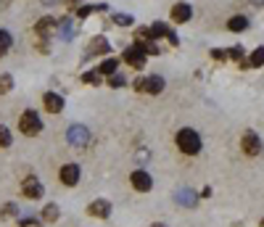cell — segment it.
<instances>
[{"mask_svg": "<svg viewBox=\"0 0 264 227\" xmlns=\"http://www.w3.org/2000/svg\"><path fill=\"white\" fill-rule=\"evenodd\" d=\"M174 140H177V148H180L182 154H188V156H196L198 150H201V135H198L196 130H190V127L180 130Z\"/></svg>", "mask_w": 264, "mask_h": 227, "instance_id": "obj_1", "label": "cell"}, {"mask_svg": "<svg viewBox=\"0 0 264 227\" xmlns=\"http://www.w3.org/2000/svg\"><path fill=\"white\" fill-rule=\"evenodd\" d=\"M56 26H58V22H56L53 16H42L40 22L34 24V34H37V40H40V53H48V37L53 34Z\"/></svg>", "mask_w": 264, "mask_h": 227, "instance_id": "obj_2", "label": "cell"}, {"mask_svg": "<svg viewBox=\"0 0 264 227\" xmlns=\"http://www.w3.org/2000/svg\"><path fill=\"white\" fill-rule=\"evenodd\" d=\"M18 130L24 132V135H37V132L42 130V119H40V114H37L34 108H26L22 114V119H18Z\"/></svg>", "mask_w": 264, "mask_h": 227, "instance_id": "obj_3", "label": "cell"}, {"mask_svg": "<svg viewBox=\"0 0 264 227\" xmlns=\"http://www.w3.org/2000/svg\"><path fill=\"white\" fill-rule=\"evenodd\" d=\"M135 90L138 92H146V96H158L164 90V80L158 74H150V77H143V80H135Z\"/></svg>", "mask_w": 264, "mask_h": 227, "instance_id": "obj_4", "label": "cell"}, {"mask_svg": "<svg viewBox=\"0 0 264 227\" xmlns=\"http://www.w3.org/2000/svg\"><path fill=\"white\" fill-rule=\"evenodd\" d=\"M240 148H243V154H246V156H259L262 154V138L256 135V132H254V130H248V132H243V138H240Z\"/></svg>", "mask_w": 264, "mask_h": 227, "instance_id": "obj_5", "label": "cell"}, {"mask_svg": "<svg viewBox=\"0 0 264 227\" xmlns=\"http://www.w3.org/2000/svg\"><path fill=\"white\" fill-rule=\"evenodd\" d=\"M66 140H69V146H77V148H84L90 143V130L84 124H72L66 130Z\"/></svg>", "mask_w": 264, "mask_h": 227, "instance_id": "obj_6", "label": "cell"}, {"mask_svg": "<svg viewBox=\"0 0 264 227\" xmlns=\"http://www.w3.org/2000/svg\"><path fill=\"white\" fill-rule=\"evenodd\" d=\"M130 180H132V188L140 190V193H148L150 188H154V180H150V174L146 172V169H135V172L130 174Z\"/></svg>", "mask_w": 264, "mask_h": 227, "instance_id": "obj_7", "label": "cell"}, {"mask_svg": "<svg viewBox=\"0 0 264 227\" xmlns=\"http://www.w3.org/2000/svg\"><path fill=\"white\" fill-rule=\"evenodd\" d=\"M124 61L132 66V69H143V66H146V50L135 42L132 48H127V50H124Z\"/></svg>", "mask_w": 264, "mask_h": 227, "instance_id": "obj_8", "label": "cell"}, {"mask_svg": "<svg viewBox=\"0 0 264 227\" xmlns=\"http://www.w3.org/2000/svg\"><path fill=\"white\" fill-rule=\"evenodd\" d=\"M150 34H154V40H156V37H166V40L172 42V45H180V37H177L172 26L164 24V22H156L154 26H150Z\"/></svg>", "mask_w": 264, "mask_h": 227, "instance_id": "obj_9", "label": "cell"}, {"mask_svg": "<svg viewBox=\"0 0 264 227\" xmlns=\"http://www.w3.org/2000/svg\"><path fill=\"white\" fill-rule=\"evenodd\" d=\"M80 166L77 164H64L61 166V172H58V177H61V182L64 185H69V188H74V185H77L80 182Z\"/></svg>", "mask_w": 264, "mask_h": 227, "instance_id": "obj_10", "label": "cell"}, {"mask_svg": "<svg viewBox=\"0 0 264 227\" xmlns=\"http://www.w3.org/2000/svg\"><path fill=\"white\" fill-rule=\"evenodd\" d=\"M22 190H24L26 198H32V201H34V198H42V193H45L42 190V182L37 177H26L24 182H22Z\"/></svg>", "mask_w": 264, "mask_h": 227, "instance_id": "obj_11", "label": "cell"}, {"mask_svg": "<svg viewBox=\"0 0 264 227\" xmlns=\"http://www.w3.org/2000/svg\"><path fill=\"white\" fill-rule=\"evenodd\" d=\"M88 214L90 216H96V220H108V214H111V204L108 201H103V198H98V201H92L88 206Z\"/></svg>", "mask_w": 264, "mask_h": 227, "instance_id": "obj_12", "label": "cell"}, {"mask_svg": "<svg viewBox=\"0 0 264 227\" xmlns=\"http://www.w3.org/2000/svg\"><path fill=\"white\" fill-rule=\"evenodd\" d=\"M190 16H193V11H190V6H188V3H177V6L172 8V22H174V24L190 22Z\"/></svg>", "mask_w": 264, "mask_h": 227, "instance_id": "obj_13", "label": "cell"}, {"mask_svg": "<svg viewBox=\"0 0 264 227\" xmlns=\"http://www.w3.org/2000/svg\"><path fill=\"white\" fill-rule=\"evenodd\" d=\"M45 108H48L50 114H61L64 111V98L58 96V92H45Z\"/></svg>", "mask_w": 264, "mask_h": 227, "instance_id": "obj_14", "label": "cell"}, {"mask_svg": "<svg viewBox=\"0 0 264 227\" xmlns=\"http://www.w3.org/2000/svg\"><path fill=\"white\" fill-rule=\"evenodd\" d=\"M88 50H90V53H108L111 45H108V40H106L103 34H98V37H92V40H90Z\"/></svg>", "mask_w": 264, "mask_h": 227, "instance_id": "obj_15", "label": "cell"}, {"mask_svg": "<svg viewBox=\"0 0 264 227\" xmlns=\"http://www.w3.org/2000/svg\"><path fill=\"white\" fill-rule=\"evenodd\" d=\"M177 204H182V206H188V209H193V206L198 204V196L190 190V188H182V190L177 193Z\"/></svg>", "mask_w": 264, "mask_h": 227, "instance_id": "obj_16", "label": "cell"}, {"mask_svg": "<svg viewBox=\"0 0 264 227\" xmlns=\"http://www.w3.org/2000/svg\"><path fill=\"white\" fill-rule=\"evenodd\" d=\"M228 30L230 32H246L248 30V18L246 16H232V18H228Z\"/></svg>", "mask_w": 264, "mask_h": 227, "instance_id": "obj_17", "label": "cell"}, {"mask_svg": "<svg viewBox=\"0 0 264 227\" xmlns=\"http://www.w3.org/2000/svg\"><path fill=\"white\" fill-rule=\"evenodd\" d=\"M58 37L64 42H69L72 37H74V26H72V18H61L58 22Z\"/></svg>", "mask_w": 264, "mask_h": 227, "instance_id": "obj_18", "label": "cell"}, {"mask_svg": "<svg viewBox=\"0 0 264 227\" xmlns=\"http://www.w3.org/2000/svg\"><path fill=\"white\" fill-rule=\"evenodd\" d=\"M240 66H251V69H259V66H264V45L254 50V53H251V58H248V61H243Z\"/></svg>", "mask_w": 264, "mask_h": 227, "instance_id": "obj_19", "label": "cell"}, {"mask_svg": "<svg viewBox=\"0 0 264 227\" xmlns=\"http://www.w3.org/2000/svg\"><path fill=\"white\" fill-rule=\"evenodd\" d=\"M98 72L100 74H108V77H111V74H116L119 72V58H106V61L98 66Z\"/></svg>", "mask_w": 264, "mask_h": 227, "instance_id": "obj_20", "label": "cell"}, {"mask_svg": "<svg viewBox=\"0 0 264 227\" xmlns=\"http://www.w3.org/2000/svg\"><path fill=\"white\" fill-rule=\"evenodd\" d=\"M106 8H108L106 3H98V6H82V8H77V16H80V18H88L92 11H106Z\"/></svg>", "mask_w": 264, "mask_h": 227, "instance_id": "obj_21", "label": "cell"}, {"mask_svg": "<svg viewBox=\"0 0 264 227\" xmlns=\"http://www.w3.org/2000/svg\"><path fill=\"white\" fill-rule=\"evenodd\" d=\"M58 214H61V209H58V206H56V204H48V206L42 209V220L56 222V220H58Z\"/></svg>", "mask_w": 264, "mask_h": 227, "instance_id": "obj_22", "label": "cell"}, {"mask_svg": "<svg viewBox=\"0 0 264 227\" xmlns=\"http://www.w3.org/2000/svg\"><path fill=\"white\" fill-rule=\"evenodd\" d=\"M11 90H14V77L11 74H0V96H6Z\"/></svg>", "mask_w": 264, "mask_h": 227, "instance_id": "obj_23", "label": "cell"}, {"mask_svg": "<svg viewBox=\"0 0 264 227\" xmlns=\"http://www.w3.org/2000/svg\"><path fill=\"white\" fill-rule=\"evenodd\" d=\"M11 42H14V37L8 30H0V53H6V50H11Z\"/></svg>", "mask_w": 264, "mask_h": 227, "instance_id": "obj_24", "label": "cell"}, {"mask_svg": "<svg viewBox=\"0 0 264 227\" xmlns=\"http://www.w3.org/2000/svg\"><path fill=\"white\" fill-rule=\"evenodd\" d=\"M11 146V130L0 124V148H8Z\"/></svg>", "mask_w": 264, "mask_h": 227, "instance_id": "obj_25", "label": "cell"}, {"mask_svg": "<svg viewBox=\"0 0 264 227\" xmlns=\"http://www.w3.org/2000/svg\"><path fill=\"white\" fill-rule=\"evenodd\" d=\"M82 82H84V84H98V82H100V72L96 69V72H88V74H82Z\"/></svg>", "mask_w": 264, "mask_h": 227, "instance_id": "obj_26", "label": "cell"}, {"mask_svg": "<svg viewBox=\"0 0 264 227\" xmlns=\"http://www.w3.org/2000/svg\"><path fill=\"white\" fill-rule=\"evenodd\" d=\"M108 84H111V88H122V84H127V80H124V74H111V77H108Z\"/></svg>", "mask_w": 264, "mask_h": 227, "instance_id": "obj_27", "label": "cell"}, {"mask_svg": "<svg viewBox=\"0 0 264 227\" xmlns=\"http://www.w3.org/2000/svg\"><path fill=\"white\" fill-rule=\"evenodd\" d=\"M114 22H116L119 26H130V24H132V16H130V14H116Z\"/></svg>", "mask_w": 264, "mask_h": 227, "instance_id": "obj_28", "label": "cell"}, {"mask_svg": "<svg viewBox=\"0 0 264 227\" xmlns=\"http://www.w3.org/2000/svg\"><path fill=\"white\" fill-rule=\"evenodd\" d=\"M230 56H232L235 61H240V64H243V48H240V45H235V48H230Z\"/></svg>", "mask_w": 264, "mask_h": 227, "instance_id": "obj_29", "label": "cell"}, {"mask_svg": "<svg viewBox=\"0 0 264 227\" xmlns=\"http://www.w3.org/2000/svg\"><path fill=\"white\" fill-rule=\"evenodd\" d=\"M228 56H230L228 50H220V48H214V50H212V58H216V61H224Z\"/></svg>", "mask_w": 264, "mask_h": 227, "instance_id": "obj_30", "label": "cell"}, {"mask_svg": "<svg viewBox=\"0 0 264 227\" xmlns=\"http://www.w3.org/2000/svg\"><path fill=\"white\" fill-rule=\"evenodd\" d=\"M22 227H37V220L34 216H26V220H22Z\"/></svg>", "mask_w": 264, "mask_h": 227, "instance_id": "obj_31", "label": "cell"}, {"mask_svg": "<svg viewBox=\"0 0 264 227\" xmlns=\"http://www.w3.org/2000/svg\"><path fill=\"white\" fill-rule=\"evenodd\" d=\"M8 214H11V216L16 214V204H8L6 209H3V216H8Z\"/></svg>", "mask_w": 264, "mask_h": 227, "instance_id": "obj_32", "label": "cell"}, {"mask_svg": "<svg viewBox=\"0 0 264 227\" xmlns=\"http://www.w3.org/2000/svg\"><path fill=\"white\" fill-rule=\"evenodd\" d=\"M248 3H254V6H264V0H248Z\"/></svg>", "mask_w": 264, "mask_h": 227, "instance_id": "obj_33", "label": "cell"}, {"mask_svg": "<svg viewBox=\"0 0 264 227\" xmlns=\"http://www.w3.org/2000/svg\"><path fill=\"white\" fill-rule=\"evenodd\" d=\"M80 3V0H69V6H72V11H74V6H77Z\"/></svg>", "mask_w": 264, "mask_h": 227, "instance_id": "obj_34", "label": "cell"}, {"mask_svg": "<svg viewBox=\"0 0 264 227\" xmlns=\"http://www.w3.org/2000/svg\"><path fill=\"white\" fill-rule=\"evenodd\" d=\"M42 3H45V6H50V3H53V0H42Z\"/></svg>", "mask_w": 264, "mask_h": 227, "instance_id": "obj_35", "label": "cell"}, {"mask_svg": "<svg viewBox=\"0 0 264 227\" xmlns=\"http://www.w3.org/2000/svg\"><path fill=\"white\" fill-rule=\"evenodd\" d=\"M150 227H166V224H150Z\"/></svg>", "mask_w": 264, "mask_h": 227, "instance_id": "obj_36", "label": "cell"}, {"mask_svg": "<svg viewBox=\"0 0 264 227\" xmlns=\"http://www.w3.org/2000/svg\"><path fill=\"white\" fill-rule=\"evenodd\" d=\"M259 227H264V220H262V224H259Z\"/></svg>", "mask_w": 264, "mask_h": 227, "instance_id": "obj_37", "label": "cell"}]
</instances>
